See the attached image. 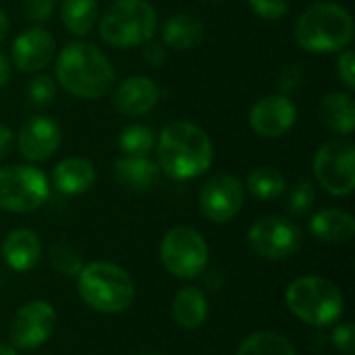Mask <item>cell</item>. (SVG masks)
I'll list each match as a JSON object with an SVG mask.
<instances>
[{
  "label": "cell",
  "instance_id": "cell-1",
  "mask_svg": "<svg viewBox=\"0 0 355 355\" xmlns=\"http://www.w3.org/2000/svg\"><path fill=\"white\" fill-rule=\"evenodd\" d=\"M158 168L175 179L189 181L204 175L214 160V146L208 133L189 121L168 123L156 141Z\"/></svg>",
  "mask_w": 355,
  "mask_h": 355
},
{
  "label": "cell",
  "instance_id": "cell-2",
  "mask_svg": "<svg viewBox=\"0 0 355 355\" xmlns=\"http://www.w3.org/2000/svg\"><path fill=\"white\" fill-rule=\"evenodd\" d=\"M56 81L64 92L81 100L104 98L114 81L116 73L108 56L92 42H71L56 56Z\"/></svg>",
  "mask_w": 355,
  "mask_h": 355
},
{
  "label": "cell",
  "instance_id": "cell-3",
  "mask_svg": "<svg viewBox=\"0 0 355 355\" xmlns=\"http://www.w3.org/2000/svg\"><path fill=\"white\" fill-rule=\"evenodd\" d=\"M295 42L310 54H331L349 48L354 40V19L349 10L333 0L310 4L295 23Z\"/></svg>",
  "mask_w": 355,
  "mask_h": 355
},
{
  "label": "cell",
  "instance_id": "cell-4",
  "mask_svg": "<svg viewBox=\"0 0 355 355\" xmlns=\"http://www.w3.org/2000/svg\"><path fill=\"white\" fill-rule=\"evenodd\" d=\"M81 300L96 312H125L135 297V285L127 270L110 262H92L77 275Z\"/></svg>",
  "mask_w": 355,
  "mask_h": 355
},
{
  "label": "cell",
  "instance_id": "cell-5",
  "mask_svg": "<svg viewBox=\"0 0 355 355\" xmlns=\"http://www.w3.org/2000/svg\"><path fill=\"white\" fill-rule=\"evenodd\" d=\"M156 8L148 0H112L100 17V37L112 48H135L154 37Z\"/></svg>",
  "mask_w": 355,
  "mask_h": 355
},
{
  "label": "cell",
  "instance_id": "cell-6",
  "mask_svg": "<svg viewBox=\"0 0 355 355\" xmlns=\"http://www.w3.org/2000/svg\"><path fill=\"white\" fill-rule=\"evenodd\" d=\"M285 304L302 322L324 329L343 316L345 300L341 289L322 277H302L285 291Z\"/></svg>",
  "mask_w": 355,
  "mask_h": 355
},
{
  "label": "cell",
  "instance_id": "cell-7",
  "mask_svg": "<svg viewBox=\"0 0 355 355\" xmlns=\"http://www.w3.org/2000/svg\"><path fill=\"white\" fill-rule=\"evenodd\" d=\"M50 198L46 175L29 164H12L0 168V210L29 214L44 206Z\"/></svg>",
  "mask_w": 355,
  "mask_h": 355
},
{
  "label": "cell",
  "instance_id": "cell-8",
  "mask_svg": "<svg viewBox=\"0 0 355 355\" xmlns=\"http://www.w3.org/2000/svg\"><path fill=\"white\" fill-rule=\"evenodd\" d=\"M314 177L331 196H349L355 189L354 144L343 137L322 144L314 156Z\"/></svg>",
  "mask_w": 355,
  "mask_h": 355
},
{
  "label": "cell",
  "instance_id": "cell-9",
  "mask_svg": "<svg viewBox=\"0 0 355 355\" xmlns=\"http://www.w3.org/2000/svg\"><path fill=\"white\" fill-rule=\"evenodd\" d=\"M160 258L177 279H196L208 264V243L196 229L175 227L160 243Z\"/></svg>",
  "mask_w": 355,
  "mask_h": 355
},
{
  "label": "cell",
  "instance_id": "cell-10",
  "mask_svg": "<svg viewBox=\"0 0 355 355\" xmlns=\"http://www.w3.org/2000/svg\"><path fill=\"white\" fill-rule=\"evenodd\" d=\"M248 243L260 258L285 260L302 248V231L289 218L270 214L250 227Z\"/></svg>",
  "mask_w": 355,
  "mask_h": 355
},
{
  "label": "cell",
  "instance_id": "cell-11",
  "mask_svg": "<svg viewBox=\"0 0 355 355\" xmlns=\"http://www.w3.org/2000/svg\"><path fill=\"white\" fill-rule=\"evenodd\" d=\"M243 183L229 173H218L210 177L200 191V210L210 223L233 220L243 206Z\"/></svg>",
  "mask_w": 355,
  "mask_h": 355
},
{
  "label": "cell",
  "instance_id": "cell-12",
  "mask_svg": "<svg viewBox=\"0 0 355 355\" xmlns=\"http://www.w3.org/2000/svg\"><path fill=\"white\" fill-rule=\"evenodd\" d=\"M56 329V312L44 300L27 302L17 310L10 322V341L19 349H35L44 345Z\"/></svg>",
  "mask_w": 355,
  "mask_h": 355
},
{
  "label": "cell",
  "instance_id": "cell-13",
  "mask_svg": "<svg viewBox=\"0 0 355 355\" xmlns=\"http://www.w3.org/2000/svg\"><path fill=\"white\" fill-rule=\"evenodd\" d=\"M60 127L46 114L27 116L17 133L19 154L29 162H44L52 158L60 146Z\"/></svg>",
  "mask_w": 355,
  "mask_h": 355
},
{
  "label": "cell",
  "instance_id": "cell-14",
  "mask_svg": "<svg viewBox=\"0 0 355 355\" xmlns=\"http://www.w3.org/2000/svg\"><path fill=\"white\" fill-rule=\"evenodd\" d=\"M297 108L289 96L272 94L258 100L250 110V127L264 139H279L293 129Z\"/></svg>",
  "mask_w": 355,
  "mask_h": 355
},
{
  "label": "cell",
  "instance_id": "cell-15",
  "mask_svg": "<svg viewBox=\"0 0 355 355\" xmlns=\"http://www.w3.org/2000/svg\"><path fill=\"white\" fill-rule=\"evenodd\" d=\"M54 48L52 33L40 25H33L15 37L10 46V58L21 73H37L50 64L54 58Z\"/></svg>",
  "mask_w": 355,
  "mask_h": 355
},
{
  "label": "cell",
  "instance_id": "cell-16",
  "mask_svg": "<svg viewBox=\"0 0 355 355\" xmlns=\"http://www.w3.org/2000/svg\"><path fill=\"white\" fill-rule=\"evenodd\" d=\"M160 100V89L154 83V79L146 75H133L123 79L114 94H112V104L114 110L121 112L123 116H141L148 114Z\"/></svg>",
  "mask_w": 355,
  "mask_h": 355
},
{
  "label": "cell",
  "instance_id": "cell-17",
  "mask_svg": "<svg viewBox=\"0 0 355 355\" xmlns=\"http://www.w3.org/2000/svg\"><path fill=\"white\" fill-rule=\"evenodd\" d=\"M40 256L42 243L31 229H15L2 241V258L17 272L31 270L40 262Z\"/></svg>",
  "mask_w": 355,
  "mask_h": 355
},
{
  "label": "cell",
  "instance_id": "cell-18",
  "mask_svg": "<svg viewBox=\"0 0 355 355\" xmlns=\"http://www.w3.org/2000/svg\"><path fill=\"white\" fill-rule=\"evenodd\" d=\"M52 183L62 196H81L96 183V168L81 156H71L54 166Z\"/></svg>",
  "mask_w": 355,
  "mask_h": 355
},
{
  "label": "cell",
  "instance_id": "cell-19",
  "mask_svg": "<svg viewBox=\"0 0 355 355\" xmlns=\"http://www.w3.org/2000/svg\"><path fill=\"white\" fill-rule=\"evenodd\" d=\"M114 181L133 191H148L160 179V168L148 156H125L112 164Z\"/></svg>",
  "mask_w": 355,
  "mask_h": 355
},
{
  "label": "cell",
  "instance_id": "cell-20",
  "mask_svg": "<svg viewBox=\"0 0 355 355\" xmlns=\"http://www.w3.org/2000/svg\"><path fill=\"white\" fill-rule=\"evenodd\" d=\"M310 233L324 243H347L355 235V218L345 210L324 208L310 218Z\"/></svg>",
  "mask_w": 355,
  "mask_h": 355
},
{
  "label": "cell",
  "instance_id": "cell-21",
  "mask_svg": "<svg viewBox=\"0 0 355 355\" xmlns=\"http://www.w3.org/2000/svg\"><path fill=\"white\" fill-rule=\"evenodd\" d=\"M204 23L189 12H175L162 25V42L173 50H191L204 40Z\"/></svg>",
  "mask_w": 355,
  "mask_h": 355
},
{
  "label": "cell",
  "instance_id": "cell-22",
  "mask_svg": "<svg viewBox=\"0 0 355 355\" xmlns=\"http://www.w3.org/2000/svg\"><path fill=\"white\" fill-rule=\"evenodd\" d=\"M320 119L322 123L343 137H349L355 129V104L352 94L331 92L320 102Z\"/></svg>",
  "mask_w": 355,
  "mask_h": 355
},
{
  "label": "cell",
  "instance_id": "cell-23",
  "mask_svg": "<svg viewBox=\"0 0 355 355\" xmlns=\"http://www.w3.org/2000/svg\"><path fill=\"white\" fill-rule=\"evenodd\" d=\"M173 318L185 331L200 329L208 318V300L198 287H183L173 300Z\"/></svg>",
  "mask_w": 355,
  "mask_h": 355
},
{
  "label": "cell",
  "instance_id": "cell-24",
  "mask_svg": "<svg viewBox=\"0 0 355 355\" xmlns=\"http://www.w3.org/2000/svg\"><path fill=\"white\" fill-rule=\"evenodd\" d=\"M98 19V0H62L60 21L73 35H87Z\"/></svg>",
  "mask_w": 355,
  "mask_h": 355
},
{
  "label": "cell",
  "instance_id": "cell-25",
  "mask_svg": "<svg viewBox=\"0 0 355 355\" xmlns=\"http://www.w3.org/2000/svg\"><path fill=\"white\" fill-rule=\"evenodd\" d=\"M248 189L258 200H277L285 193L287 181L283 173L275 166H258L248 175Z\"/></svg>",
  "mask_w": 355,
  "mask_h": 355
},
{
  "label": "cell",
  "instance_id": "cell-26",
  "mask_svg": "<svg viewBox=\"0 0 355 355\" xmlns=\"http://www.w3.org/2000/svg\"><path fill=\"white\" fill-rule=\"evenodd\" d=\"M237 355H295L291 341L272 331H260L250 335L237 349Z\"/></svg>",
  "mask_w": 355,
  "mask_h": 355
},
{
  "label": "cell",
  "instance_id": "cell-27",
  "mask_svg": "<svg viewBox=\"0 0 355 355\" xmlns=\"http://www.w3.org/2000/svg\"><path fill=\"white\" fill-rule=\"evenodd\" d=\"M119 148L125 156H150L156 148V135L148 125H127L119 135Z\"/></svg>",
  "mask_w": 355,
  "mask_h": 355
},
{
  "label": "cell",
  "instance_id": "cell-28",
  "mask_svg": "<svg viewBox=\"0 0 355 355\" xmlns=\"http://www.w3.org/2000/svg\"><path fill=\"white\" fill-rule=\"evenodd\" d=\"M50 264L64 277H77L85 266L81 254L67 241H58L50 248Z\"/></svg>",
  "mask_w": 355,
  "mask_h": 355
},
{
  "label": "cell",
  "instance_id": "cell-29",
  "mask_svg": "<svg viewBox=\"0 0 355 355\" xmlns=\"http://www.w3.org/2000/svg\"><path fill=\"white\" fill-rule=\"evenodd\" d=\"M316 202V187L312 181H297L287 196V212L295 218L306 216Z\"/></svg>",
  "mask_w": 355,
  "mask_h": 355
},
{
  "label": "cell",
  "instance_id": "cell-30",
  "mask_svg": "<svg viewBox=\"0 0 355 355\" xmlns=\"http://www.w3.org/2000/svg\"><path fill=\"white\" fill-rule=\"evenodd\" d=\"M56 96V79H52L50 75H35L29 85H27V98L31 106L44 108L48 106Z\"/></svg>",
  "mask_w": 355,
  "mask_h": 355
},
{
  "label": "cell",
  "instance_id": "cell-31",
  "mask_svg": "<svg viewBox=\"0 0 355 355\" xmlns=\"http://www.w3.org/2000/svg\"><path fill=\"white\" fill-rule=\"evenodd\" d=\"M248 4L264 21H281L289 12V0H248Z\"/></svg>",
  "mask_w": 355,
  "mask_h": 355
},
{
  "label": "cell",
  "instance_id": "cell-32",
  "mask_svg": "<svg viewBox=\"0 0 355 355\" xmlns=\"http://www.w3.org/2000/svg\"><path fill=\"white\" fill-rule=\"evenodd\" d=\"M333 345L339 354L354 355L355 354V329L352 322H343L335 327L333 331Z\"/></svg>",
  "mask_w": 355,
  "mask_h": 355
},
{
  "label": "cell",
  "instance_id": "cell-33",
  "mask_svg": "<svg viewBox=\"0 0 355 355\" xmlns=\"http://www.w3.org/2000/svg\"><path fill=\"white\" fill-rule=\"evenodd\" d=\"M337 75H339V79L343 81V85H345L349 92H354L355 89L354 50H349V48L341 50V54H339V58H337Z\"/></svg>",
  "mask_w": 355,
  "mask_h": 355
},
{
  "label": "cell",
  "instance_id": "cell-34",
  "mask_svg": "<svg viewBox=\"0 0 355 355\" xmlns=\"http://www.w3.org/2000/svg\"><path fill=\"white\" fill-rule=\"evenodd\" d=\"M56 0H23V10L29 21L44 23L52 17Z\"/></svg>",
  "mask_w": 355,
  "mask_h": 355
},
{
  "label": "cell",
  "instance_id": "cell-35",
  "mask_svg": "<svg viewBox=\"0 0 355 355\" xmlns=\"http://www.w3.org/2000/svg\"><path fill=\"white\" fill-rule=\"evenodd\" d=\"M302 77H304V75H302L300 64H287V67L283 69L281 77H279V89H281V94L287 96L289 92H293L295 87H300Z\"/></svg>",
  "mask_w": 355,
  "mask_h": 355
},
{
  "label": "cell",
  "instance_id": "cell-36",
  "mask_svg": "<svg viewBox=\"0 0 355 355\" xmlns=\"http://www.w3.org/2000/svg\"><path fill=\"white\" fill-rule=\"evenodd\" d=\"M144 46V58L152 64V67H162L166 62V50L162 44H156V42H146L141 44Z\"/></svg>",
  "mask_w": 355,
  "mask_h": 355
},
{
  "label": "cell",
  "instance_id": "cell-37",
  "mask_svg": "<svg viewBox=\"0 0 355 355\" xmlns=\"http://www.w3.org/2000/svg\"><path fill=\"white\" fill-rule=\"evenodd\" d=\"M15 144V135L6 125H0V158L8 156V152L12 150Z\"/></svg>",
  "mask_w": 355,
  "mask_h": 355
},
{
  "label": "cell",
  "instance_id": "cell-38",
  "mask_svg": "<svg viewBox=\"0 0 355 355\" xmlns=\"http://www.w3.org/2000/svg\"><path fill=\"white\" fill-rule=\"evenodd\" d=\"M10 79V64L6 60V56L0 52V87H4Z\"/></svg>",
  "mask_w": 355,
  "mask_h": 355
},
{
  "label": "cell",
  "instance_id": "cell-39",
  "mask_svg": "<svg viewBox=\"0 0 355 355\" xmlns=\"http://www.w3.org/2000/svg\"><path fill=\"white\" fill-rule=\"evenodd\" d=\"M6 33H8V17H6V12L0 8V42L6 37Z\"/></svg>",
  "mask_w": 355,
  "mask_h": 355
},
{
  "label": "cell",
  "instance_id": "cell-40",
  "mask_svg": "<svg viewBox=\"0 0 355 355\" xmlns=\"http://www.w3.org/2000/svg\"><path fill=\"white\" fill-rule=\"evenodd\" d=\"M0 355H17V352L10 345H0Z\"/></svg>",
  "mask_w": 355,
  "mask_h": 355
},
{
  "label": "cell",
  "instance_id": "cell-41",
  "mask_svg": "<svg viewBox=\"0 0 355 355\" xmlns=\"http://www.w3.org/2000/svg\"><path fill=\"white\" fill-rule=\"evenodd\" d=\"M141 355H158V354H141Z\"/></svg>",
  "mask_w": 355,
  "mask_h": 355
},
{
  "label": "cell",
  "instance_id": "cell-42",
  "mask_svg": "<svg viewBox=\"0 0 355 355\" xmlns=\"http://www.w3.org/2000/svg\"><path fill=\"white\" fill-rule=\"evenodd\" d=\"M210 2H220V0H210Z\"/></svg>",
  "mask_w": 355,
  "mask_h": 355
}]
</instances>
